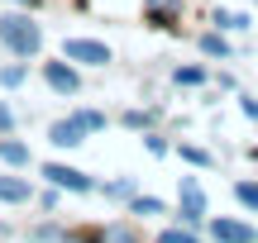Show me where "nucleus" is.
<instances>
[{
  "label": "nucleus",
  "instance_id": "f257e3e1",
  "mask_svg": "<svg viewBox=\"0 0 258 243\" xmlns=\"http://www.w3.org/2000/svg\"><path fill=\"white\" fill-rule=\"evenodd\" d=\"M0 43H5L10 53H19V57H34L38 48H43V34H38V24H29L24 15H5L0 19Z\"/></svg>",
  "mask_w": 258,
  "mask_h": 243
},
{
  "label": "nucleus",
  "instance_id": "f03ea898",
  "mask_svg": "<svg viewBox=\"0 0 258 243\" xmlns=\"http://www.w3.org/2000/svg\"><path fill=\"white\" fill-rule=\"evenodd\" d=\"M62 57H67V62H86V67H105V62H110V48L96 43V38H67Z\"/></svg>",
  "mask_w": 258,
  "mask_h": 243
},
{
  "label": "nucleus",
  "instance_id": "7ed1b4c3",
  "mask_svg": "<svg viewBox=\"0 0 258 243\" xmlns=\"http://www.w3.org/2000/svg\"><path fill=\"white\" fill-rule=\"evenodd\" d=\"M43 177L53 181V186H67V191H91L96 181L86 177V172H77V167H62V162H48L43 167Z\"/></svg>",
  "mask_w": 258,
  "mask_h": 243
},
{
  "label": "nucleus",
  "instance_id": "20e7f679",
  "mask_svg": "<svg viewBox=\"0 0 258 243\" xmlns=\"http://www.w3.org/2000/svg\"><path fill=\"white\" fill-rule=\"evenodd\" d=\"M211 234H215V243H258V234L249 224H239V219H215Z\"/></svg>",
  "mask_w": 258,
  "mask_h": 243
},
{
  "label": "nucleus",
  "instance_id": "39448f33",
  "mask_svg": "<svg viewBox=\"0 0 258 243\" xmlns=\"http://www.w3.org/2000/svg\"><path fill=\"white\" fill-rule=\"evenodd\" d=\"M201 215H206V196H201V186L186 177L182 181V224H196Z\"/></svg>",
  "mask_w": 258,
  "mask_h": 243
},
{
  "label": "nucleus",
  "instance_id": "423d86ee",
  "mask_svg": "<svg viewBox=\"0 0 258 243\" xmlns=\"http://www.w3.org/2000/svg\"><path fill=\"white\" fill-rule=\"evenodd\" d=\"M82 134H86V124L72 114V119H57L53 129H48V139H53L57 148H77V143H82Z\"/></svg>",
  "mask_w": 258,
  "mask_h": 243
},
{
  "label": "nucleus",
  "instance_id": "0eeeda50",
  "mask_svg": "<svg viewBox=\"0 0 258 243\" xmlns=\"http://www.w3.org/2000/svg\"><path fill=\"white\" fill-rule=\"evenodd\" d=\"M43 81L53 86L57 95H77V72H72V67H62V62H48L43 67Z\"/></svg>",
  "mask_w": 258,
  "mask_h": 243
},
{
  "label": "nucleus",
  "instance_id": "6e6552de",
  "mask_svg": "<svg viewBox=\"0 0 258 243\" xmlns=\"http://www.w3.org/2000/svg\"><path fill=\"white\" fill-rule=\"evenodd\" d=\"M0 162L24 167V162H29V148H24V143H15V139H0Z\"/></svg>",
  "mask_w": 258,
  "mask_h": 243
},
{
  "label": "nucleus",
  "instance_id": "1a4fd4ad",
  "mask_svg": "<svg viewBox=\"0 0 258 243\" xmlns=\"http://www.w3.org/2000/svg\"><path fill=\"white\" fill-rule=\"evenodd\" d=\"M0 200H29V181L24 177H0Z\"/></svg>",
  "mask_w": 258,
  "mask_h": 243
},
{
  "label": "nucleus",
  "instance_id": "9d476101",
  "mask_svg": "<svg viewBox=\"0 0 258 243\" xmlns=\"http://www.w3.org/2000/svg\"><path fill=\"white\" fill-rule=\"evenodd\" d=\"M234 196H239V205L258 210V186H253V181H239V186H234Z\"/></svg>",
  "mask_w": 258,
  "mask_h": 243
},
{
  "label": "nucleus",
  "instance_id": "9b49d317",
  "mask_svg": "<svg viewBox=\"0 0 258 243\" xmlns=\"http://www.w3.org/2000/svg\"><path fill=\"white\" fill-rule=\"evenodd\" d=\"M201 81H206L201 67H177V86H201Z\"/></svg>",
  "mask_w": 258,
  "mask_h": 243
},
{
  "label": "nucleus",
  "instance_id": "f8f14e48",
  "mask_svg": "<svg viewBox=\"0 0 258 243\" xmlns=\"http://www.w3.org/2000/svg\"><path fill=\"white\" fill-rule=\"evenodd\" d=\"M134 215H163V200H153V196H139V200H134Z\"/></svg>",
  "mask_w": 258,
  "mask_h": 243
},
{
  "label": "nucleus",
  "instance_id": "ddd939ff",
  "mask_svg": "<svg viewBox=\"0 0 258 243\" xmlns=\"http://www.w3.org/2000/svg\"><path fill=\"white\" fill-rule=\"evenodd\" d=\"M201 48H206V53H211V57H225V53H230L220 34H206V38H201Z\"/></svg>",
  "mask_w": 258,
  "mask_h": 243
},
{
  "label": "nucleus",
  "instance_id": "4468645a",
  "mask_svg": "<svg viewBox=\"0 0 258 243\" xmlns=\"http://www.w3.org/2000/svg\"><path fill=\"white\" fill-rule=\"evenodd\" d=\"M215 24H220V29H244L249 19H244V15H230V10H220V15H215Z\"/></svg>",
  "mask_w": 258,
  "mask_h": 243
},
{
  "label": "nucleus",
  "instance_id": "2eb2a0df",
  "mask_svg": "<svg viewBox=\"0 0 258 243\" xmlns=\"http://www.w3.org/2000/svg\"><path fill=\"white\" fill-rule=\"evenodd\" d=\"M101 243H134V234H129V229H120V224H115V229H105V234H101Z\"/></svg>",
  "mask_w": 258,
  "mask_h": 243
},
{
  "label": "nucleus",
  "instance_id": "dca6fc26",
  "mask_svg": "<svg viewBox=\"0 0 258 243\" xmlns=\"http://www.w3.org/2000/svg\"><path fill=\"white\" fill-rule=\"evenodd\" d=\"M158 243H201V238H196V234H186V229H167Z\"/></svg>",
  "mask_w": 258,
  "mask_h": 243
},
{
  "label": "nucleus",
  "instance_id": "f3484780",
  "mask_svg": "<svg viewBox=\"0 0 258 243\" xmlns=\"http://www.w3.org/2000/svg\"><path fill=\"white\" fill-rule=\"evenodd\" d=\"M0 81H5V86H19V81H24V67H0Z\"/></svg>",
  "mask_w": 258,
  "mask_h": 243
},
{
  "label": "nucleus",
  "instance_id": "a211bd4d",
  "mask_svg": "<svg viewBox=\"0 0 258 243\" xmlns=\"http://www.w3.org/2000/svg\"><path fill=\"white\" fill-rule=\"evenodd\" d=\"M182 158L196 162V167H211V153H201V148H182Z\"/></svg>",
  "mask_w": 258,
  "mask_h": 243
},
{
  "label": "nucleus",
  "instance_id": "6ab92c4d",
  "mask_svg": "<svg viewBox=\"0 0 258 243\" xmlns=\"http://www.w3.org/2000/svg\"><path fill=\"white\" fill-rule=\"evenodd\" d=\"M77 119H82L86 129H105V114H96V110H82V114H77Z\"/></svg>",
  "mask_w": 258,
  "mask_h": 243
},
{
  "label": "nucleus",
  "instance_id": "aec40b11",
  "mask_svg": "<svg viewBox=\"0 0 258 243\" xmlns=\"http://www.w3.org/2000/svg\"><path fill=\"white\" fill-rule=\"evenodd\" d=\"M0 129H10V110H5V105H0Z\"/></svg>",
  "mask_w": 258,
  "mask_h": 243
}]
</instances>
